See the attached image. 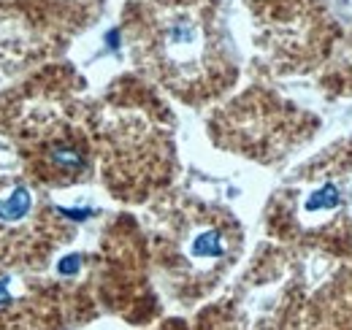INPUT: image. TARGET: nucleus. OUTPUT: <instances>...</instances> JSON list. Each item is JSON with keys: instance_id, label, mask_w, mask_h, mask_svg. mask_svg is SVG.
<instances>
[{"instance_id": "obj_1", "label": "nucleus", "mask_w": 352, "mask_h": 330, "mask_svg": "<svg viewBox=\"0 0 352 330\" xmlns=\"http://www.w3.org/2000/svg\"><path fill=\"white\" fill-rule=\"evenodd\" d=\"M152 74L184 98L212 95L225 84V54L204 0H166L149 22L141 43Z\"/></svg>"}, {"instance_id": "obj_2", "label": "nucleus", "mask_w": 352, "mask_h": 330, "mask_svg": "<svg viewBox=\"0 0 352 330\" xmlns=\"http://www.w3.org/2000/svg\"><path fill=\"white\" fill-rule=\"evenodd\" d=\"M100 157L106 179L120 198H146L152 187L168 182L171 146L146 114H109L100 130Z\"/></svg>"}, {"instance_id": "obj_3", "label": "nucleus", "mask_w": 352, "mask_h": 330, "mask_svg": "<svg viewBox=\"0 0 352 330\" xmlns=\"http://www.w3.org/2000/svg\"><path fill=\"white\" fill-rule=\"evenodd\" d=\"M163 260L179 285L192 289L212 287L239 252V230L228 214L206 208L176 214L166 230Z\"/></svg>"}, {"instance_id": "obj_4", "label": "nucleus", "mask_w": 352, "mask_h": 330, "mask_svg": "<svg viewBox=\"0 0 352 330\" xmlns=\"http://www.w3.org/2000/svg\"><path fill=\"white\" fill-rule=\"evenodd\" d=\"M22 149L33 173L49 184L82 182L92 165L87 133L54 111H36L22 124Z\"/></svg>"}, {"instance_id": "obj_5", "label": "nucleus", "mask_w": 352, "mask_h": 330, "mask_svg": "<svg viewBox=\"0 0 352 330\" xmlns=\"http://www.w3.org/2000/svg\"><path fill=\"white\" fill-rule=\"evenodd\" d=\"M52 214L30 184L0 179V260L30 263L52 247Z\"/></svg>"}]
</instances>
